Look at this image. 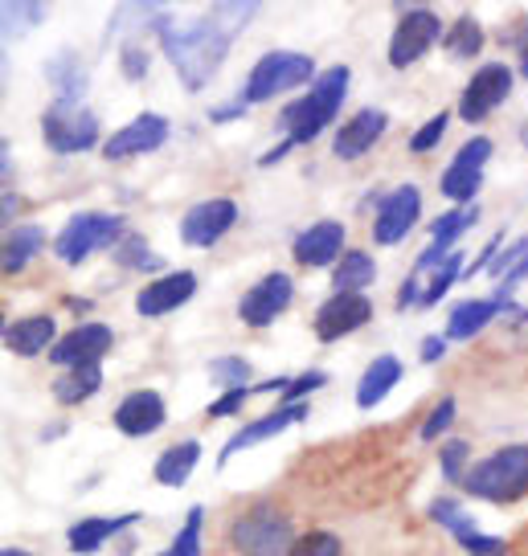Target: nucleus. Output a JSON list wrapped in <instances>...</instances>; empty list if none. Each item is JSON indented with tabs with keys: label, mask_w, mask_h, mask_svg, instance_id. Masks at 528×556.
Segmentation results:
<instances>
[{
	"label": "nucleus",
	"mask_w": 528,
	"mask_h": 556,
	"mask_svg": "<svg viewBox=\"0 0 528 556\" xmlns=\"http://www.w3.org/2000/svg\"><path fill=\"white\" fill-rule=\"evenodd\" d=\"M488 160H492V139L488 136L467 139L455 152V160L447 164V173H442V180H439L442 197L463 208L476 205L479 189H483V164H488Z\"/></svg>",
	"instance_id": "10"
},
{
	"label": "nucleus",
	"mask_w": 528,
	"mask_h": 556,
	"mask_svg": "<svg viewBox=\"0 0 528 556\" xmlns=\"http://www.w3.org/2000/svg\"><path fill=\"white\" fill-rule=\"evenodd\" d=\"M442 46H447V53L451 58H458V62H467V58H479V50H483V25H479L476 17H455L451 21V29L442 34Z\"/></svg>",
	"instance_id": "32"
},
{
	"label": "nucleus",
	"mask_w": 528,
	"mask_h": 556,
	"mask_svg": "<svg viewBox=\"0 0 528 556\" xmlns=\"http://www.w3.org/2000/svg\"><path fill=\"white\" fill-rule=\"evenodd\" d=\"M242 115H247V103H242V99H234V103H222V106H213V111H210V119H213V123L242 119Z\"/></svg>",
	"instance_id": "51"
},
{
	"label": "nucleus",
	"mask_w": 528,
	"mask_h": 556,
	"mask_svg": "<svg viewBox=\"0 0 528 556\" xmlns=\"http://www.w3.org/2000/svg\"><path fill=\"white\" fill-rule=\"evenodd\" d=\"M226 540L234 553L242 556H291L300 544V532L287 511L275 504H250L247 511H238L226 528Z\"/></svg>",
	"instance_id": "3"
},
{
	"label": "nucleus",
	"mask_w": 528,
	"mask_h": 556,
	"mask_svg": "<svg viewBox=\"0 0 528 556\" xmlns=\"http://www.w3.org/2000/svg\"><path fill=\"white\" fill-rule=\"evenodd\" d=\"M291 299H296L291 275L271 270V275H263L247 295L238 299V319H242L247 328H271V324L291 307Z\"/></svg>",
	"instance_id": "13"
},
{
	"label": "nucleus",
	"mask_w": 528,
	"mask_h": 556,
	"mask_svg": "<svg viewBox=\"0 0 528 556\" xmlns=\"http://www.w3.org/2000/svg\"><path fill=\"white\" fill-rule=\"evenodd\" d=\"M111 344H115V331L106 324H78L53 344L50 361L58 368H99Z\"/></svg>",
	"instance_id": "16"
},
{
	"label": "nucleus",
	"mask_w": 528,
	"mask_h": 556,
	"mask_svg": "<svg viewBox=\"0 0 528 556\" xmlns=\"http://www.w3.org/2000/svg\"><path fill=\"white\" fill-rule=\"evenodd\" d=\"M254 13H259V4H213V9H205L193 21H176L168 13L164 25L156 29V41L168 53L180 87L185 90L210 87L213 74L226 62L229 41L247 29Z\"/></svg>",
	"instance_id": "1"
},
{
	"label": "nucleus",
	"mask_w": 528,
	"mask_h": 556,
	"mask_svg": "<svg viewBox=\"0 0 528 556\" xmlns=\"http://www.w3.org/2000/svg\"><path fill=\"white\" fill-rule=\"evenodd\" d=\"M250 397H254V393H250V384H247V389H229V393H222V397L210 405V417H213V421H217V417H234Z\"/></svg>",
	"instance_id": "47"
},
{
	"label": "nucleus",
	"mask_w": 528,
	"mask_h": 556,
	"mask_svg": "<svg viewBox=\"0 0 528 556\" xmlns=\"http://www.w3.org/2000/svg\"><path fill=\"white\" fill-rule=\"evenodd\" d=\"M373 319V299L369 295H332L319 303L316 312V340L319 344H336L352 331H361Z\"/></svg>",
	"instance_id": "17"
},
{
	"label": "nucleus",
	"mask_w": 528,
	"mask_h": 556,
	"mask_svg": "<svg viewBox=\"0 0 528 556\" xmlns=\"http://www.w3.org/2000/svg\"><path fill=\"white\" fill-rule=\"evenodd\" d=\"M168 417V405L156 389H131L120 405H115V430L127 438H148L156 434Z\"/></svg>",
	"instance_id": "22"
},
{
	"label": "nucleus",
	"mask_w": 528,
	"mask_h": 556,
	"mask_svg": "<svg viewBox=\"0 0 528 556\" xmlns=\"http://www.w3.org/2000/svg\"><path fill=\"white\" fill-rule=\"evenodd\" d=\"M479 222V208L467 205V208H451V213H442V217H435V226H430V242H426V250L414 258V266H410V275L414 278H426L435 266H442V262L455 254L458 238L467 233V229Z\"/></svg>",
	"instance_id": "15"
},
{
	"label": "nucleus",
	"mask_w": 528,
	"mask_h": 556,
	"mask_svg": "<svg viewBox=\"0 0 528 556\" xmlns=\"http://www.w3.org/2000/svg\"><path fill=\"white\" fill-rule=\"evenodd\" d=\"M103 389V372L99 368H66L53 381V401L58 405H83L87 397H95Z\"/></svg>",
	"instance_id": "31"
},
{
	"label": "nucleus",
	"mask_w": 528,
	"mask_h": 556,
	"mask_svg": "<svg viewBox=\"0 0 528 556\" xmlns=\"http://www.w3.org/2000/svg\"><path fill=\"white\" fill-rule=\"evenodd\" d=\"M349 78H352L349 66H328L316 83L307 87V94H303V99H296V103L282 106V111H279L282 143L259 156V168H271V164H279L287 152H296V148L312 143L316 136H324V131L336 123V115H340L344 99H349Z\"/></svg>",
	"instance_id": "2"
},
{
	"label": "nucleus",
	"mask_w": 528,
	"mask_h": 556,
	"mask_svg": "<svg viewBox=\"0 0 528 556\" xmlns=\"http://www.w3.org/2000/svg\"><path fill=\"white\" fill-rule=\"evenodd\" d=\"M0 340L4 348L13 352V356H50L53 344L62 340L58 336V324H53V315H25V319H13V324H4L0 331Z\"/></svg>",
	"instance_id": "24"
},
{
	"label": "nucleus",
	"mask_w": 528,
	"mask_h": 556,
	"mask_svg": "<svg viewBox=\"0 0 528 556\" xmlns=\"http://www.w3.org/2000/svg\"><path fill=\"white\" fill-rule=\"evenodd\" d=\"M373 278H377V262L369 258V250H349L332 266V295H361L365 287H373Z\"/></svg>",
	"instance_id": "30"
},
{
	"label": "nucleus",
	"mask_w": 528,
	"mask_h": 556,
	"mask_svg": "<svg viewBox=\"0 0 528 556\" xmlns=\"http://www.w3.org/2000/svg\"><path fill=\"white\" fill-rule=\"evenodd\" d=\"M458 486H463L472 500H488V504H516V500H525L528 495V442L500 446V451H492L488 458H479Z\"/></svg>",
	"instance_id": "4"
},
{
	"label": "nucleus",
	"mask_w": 528,
	"mask_h": 556,
	"mask_svg": "<svg viewBox=\"0 0 528 556\" xmlns=\"http://www.w3.org/2000/svg\"><path fill=\"white\" fill-rule=\"evenodd\" d=\"M291 556H344V540L328 528H316V532H303Z\"/></svg>",
	"instance_id": "40"
},
{
	"label": "nucleus",
	"mask_w": 528,
	"mask_h": 556,
	"mask_svg": "<svg viewBox=\"0 0 528 556\" xmlns=\"http://www.w3.org/2000/svg\"><path fill=\"white\" fill-rule=\"evenodd\" d=\"M349 250H344V226L332 222V217H324V222H312V226L296 233V242H291V258L307 266V270H319V266H336V262L344 258Z\"/></svg>",
	"instance_id": "18"
},
{
	"label": "nucleus",
	"mask_w": 528,
	"mask_h": 556,
	"mask_svg": "<svg viewBox=\"0 0 528 556\" xmlns=\"http://www.w3.org/2000/svg\"><path fill=\"white\" fill-rule=\"evenodd\" d=\"M520 282H528V254H525V262H520V266H516V270H512V275L504 278L500 287H495V299H500V303H508L512 287H520Z\"/></svg>",
	"instance_id": "50"
},
{
	"label": "nucleus",
	"mask_w": 528,
	"mask_h": 556,
	"mask_svg": "<svg viewBox=\"0 0 528 556\" xmlns=\"http://www.w3.org/2000/svg\"><path fill=\"white\" fill-rule=\"evenodd\" d=\"M66 307H71L74 315H87L90 307H95V303H90V299H83V295H78V299L71 295V299H66Z\"/></svg>",
	"instance_id": "53"
},
{
	"label": "nucleus",
	"mask_w": 528,
	"mask_h": 556,
	"mask_svg": "<svg viewBox=\"0 0 528 556\" xmlns=\"http://www.w3.org/2000/svg\"><path fill=\"white\" fill-rule=\"evenodd\" d=\"M234 226H238V201L210 197V201H197V205L180 217V242L193 245V250H210V245L222 242Z\"/></svg>",
	"instance_id": "12"
},
{
	"label": "nucleus",
	"mask_w": 528,
	"mask_h": 556,
	"mask_svg": "<svg viewBox=\"0 0 528 556\" xmlns=\"http://www.w3.org/2000/svg\"><path fill=\"white\" fill-rule=\"evenodd\" d=\"M423 217V192L418 185H398L381 197V205L373 208V242L377 245H398L410 238V229Z\"/></svg>",
	"instance_id": "11"
},
{
	"label": "nucleus",
	"mask_w": 528,
	"mask_h": 556,
	"mask_svg": "<svg viewBox=\"0 0 528 556\" xmlns=\"http://www.w3.org/2000/svg\"><path fill=\"white\" fill-rule=\"evenodd\" d=\"M442 17L430 9V4H410L402 9V17L393 25V37H389V66L393 70H410L414 62H423L426 53L442 41Z\"/></svg>",
	"instance_id": "8"
},
{
	"label": "nucleus",
	"mask_w": 528,
	"mask_h": 556,
	"mask_svg": "<svg viewBox=\"0 0 528 556\" xmlns=\"http://www.w3.org/2000/svg\"><path fill=\"white\" fill-rule=\"evenodd\" d=\"M46 78H50L58 103H83V94H87V87H90L87 70L74 58V50L53 53L50 62H46Z\"/></svg>",
	"instance_id": "28"
},
{
	"label": "nucleus",
	"mask_w": 528,
	"mask_h": 556,
	"mask_svg": "<svg viewBox=\"0 0 528 556\" xmlns=\"http://www.w3.org/2000/svg\"><path fill=\"white\" fill-rule=\"evenodd\" d=\"M328 384V377L319 372V368H312V372H300V377H291V384L282 389L279 405H307V393H316V389H324Z\"/></svg>",
	"instance_id": "44"
},
{
	"label": "nucleus",
	"mask_w": 528,
	"mask_h": 556,
	"mask_svg": "<svg viewBox=\"0 0 528 556\" xmlns=\"http://www.w3.org/2000/svg\"><path fill=\"white\" fill-rule=\"evenodd\" d=\"M173 136V123L156 115V111H140L136 119L120 127L115 136H106L103 156L106 160H131V156H148V152H160Z\"/></svg>",
	"instance_id": "14"
},
{
	"label": "nucleus",
	"mask_w": 528,
	"mask_h": 556,
	"mask_svg": "<svg viewBox=\"0 0 528 556\" xmlns=\"http://www.w3.org/2000/svg\"><path fill=\"white\" fill-rule=\"evenodd\" d=\"M439 467H442V479H447V483H463V479H467V470H472V442H467V438H451V442H442Z\"/></svg>",
	"instance_id": "38"
},
{
	"label": "nucleus",
	"mask_w": 528,
	"mask_h": 556,
	"mask_svg": "<svg viewBox=\"0 0 528 556\" xmlns=\"http://www.w3.org/2000/svg\"><path fill=\"white\" fill-rule=\"evenodd\" d=\"M210 381L222 384V389H247L250 384V361H242V356H217V361H210Z\"/></svg>",
	"instance_id": "39"
},
{
	"label": "nucleus",
	"mask_w": 528,
	"mask_h": 556,
	"mask_svg": "<svg viewBox=\"0 0 528 556\" xmlns=\"http://www.w3.org/2000/svg\"><path fill=\"white\" fill-rule=\"evenodd\" d=\"M41 21H46V4H25V0L4 4V41H17L34 25H41Z\"/></svg>",
	"instance_id": "37"
},
{
	"label": "nucleus",
	"mask_w": 528,
	"mask_h": 556,
	"mask_svg": "<svg viewBox=\"0 0 528 556\" xmlns=\"http://www.w3.org/2000/svg\"><path fill=\"white\" fill-rule=\"evenodd\" d=\"M205 507H189V516L180 523V532L173 536V544L156 556H205Z\"/></svg>",
	"instance_id": "36"
},
{
	"label": "nucleus",
	"mask_w": 528,
	"mask_h": 556,
	"mask_svg": "<svg viewBox=\"0 0 528 556\" xmlns=\"http://www.w3.org/2000/svg\"><path fill=\"white\" fill-rule=\"evenodd\" d=\"M458 548H467L472 556H508V540L483 536V532H472L467 540H458Z\"/></svg>",
	"instance_id": "46"
},
{
	"label": "nucleus",
	"mask_w": 528,
	"mask_h": 556,
	"mask_svg": "<svg viewBox=\"0 0 528 556\" xmlns=\"http://www.w3.org/2000/svg\"><path fill=\"white\" fill-rule=\"evenodd\" d=\"M124 242V217L120 213H74L53 238V254L66 266H83L95 250H115Z\"/></svg>",
	"instance_id": "7"
},
{
	"label": "nucleus",
	"mask_w": 528,
	"mask_h": 556,
	"mask_svg": "<svg viewBox=\"0 0 528 556\" xmlns=\"http://www.w3.org/2000/svg\"><path fill=\"white\" fill-rule=\"evenodd\" d=\"M319 74H316V62L307 58V53H296V50H271L263 53L254 66H250L247 83H242V103H271V99H279L287 90L296 87H312Z\"/></svg>",
	"instance_id": "5"
},
{
	"label": "nucleus",
	"mask_w": 528,
	"mask_h": 556,
	"mask_svg": "<svg viewBox=\"0 0 528 556\" xmlns=\"http://www.w3.org/2000/svg\"><path fill=\"white\" fill-rule=\"evenodd\" d=\"M525 254H528V233H525V238H516V242H508L500 254H495V262L488 266V275L495 278V287H500V282H504V278H508L512 270L525 262Z\"/></svg>",
	"instance_id": "43"
},
{
	"label": "nucleus",
	"mask_w": 528,
	"mask_h": 556,
	"mask_svg": "<svg viewBox=\"0 0 528 556\" xmlns=\"http://www.w3.org/2000/svg\"><path fill=\"white\" fill-rule=\"evenodd\" d=\"M296 421H307V405H275L271 414H263L259 421L242 426L234 438H226V446H222V454H217V467H226L234 454L250 451V446H259V442H271V438L282 434V430L296 426Z\"/></svg>",
	"instance_id": "21"
},
{
	"label": "nucleus",
	"mask_w": 528,
	"mask_h": 556,
	"mask_svg": "<svg viewBox=\"0 0 528 556\" xmlns=\"http://www.w3.org/2000/svg\"><path fill=\"white\" fill-rule=\"evenodd\" d=\"M111 258H115V266H124V270H140V275H148V270H164V258L148 245L143 233H124V242L111 250Z\"/></svg>",
	"instance_id": "33"
},
{
	"label": "nucleus",
	"mask_w": 528,
	"mask_h": 556,
	"mask_svg": "<svg viewBox=\"0 0 528 556\" xmlns=\"http://www.w3.org/2000/svg\"><path fill=\"white\" fill-rule=\"evenodd\" d=\"M504 37L516 41V53H520V78H528V17H516L512 21V29H504Z\"/></svg>",
	"instance_id": "48"
},
{
	"label": "nucleus",
	"mask_w": 528,
	"mask_h": 556,
	"mask_svg": "<svg viewBox=\"0 0 528 556\" xmlns=\"http://www.w3.org/2000/svg\"><path fill=\"white\" fill-rule=\"evenodd\" d=\"M405 365L398 361V356H377V361H369V368L361 372V381H356V405L361 409H373V405H381V401L393 393V384L402 381Z\"/></svg>",
	"instance_id": "26"
},
{
	"label": "nucleus",
	"mask_w": 528,
	"mask_h": 556,
	"mask_svg": "<svg viewBox=\"0 0 528 556\" xmlns=\"http://www.w3.org/2000/svg\"><path fill=\"white\" fill-rule=\"evenodd\" d=\"M426 516L439 523V528H447L455 540H467L472 532H479L476 520H472V516L463 511V504H458V500H451V495H435V500H430V507H426Z\"/></svg>",
	"instance_id": "35"
},
{
	"label": "nucleus",
	"mask_w": 528,
	"mask_h": 556,
	"mask_svg": "<svg viewBox=\"0 0 528 556\" xmlns=\"http://www.w3.org/2000/svg\"><path fill=\"white\" fill-rule=\"evenodd\" d=\"M143 520V511H127V516H87V520L71 523V532H66V548L78 556H90L99 553L103 544L127 532V528H136Z\"/></svg>",
	"instance_id": "23"
},
{
	"label": "nucleus",
	"mask_w": 528,
	"mask_h": 556,
	"mask_svg": "<svg viewBox=\"0 0 528 556\" xmlns=\"http://www.w3.org/2000/svg\"><path fill=\"white\" fill-rule=\"evenodd\" d=\"M0 556H34V553H25V548H4Z\"/></svg>",
	"instance_id": "54"
},
{
	"label": "nucleus",
	"mask_w": 528,
	"mask_h": 556,
	"mask_svg": "<svg viewBox=\"0 0 528 556\" xmlns=\"http://www.w3.org/2000/svg\"><path fill=\"white\" fill-rule=\"evenodd\" d=\"M447 344H451L447 336H426L423 352H418V356H423V365H439L442 356H447Z\"/></svg>",
	"instance_id": "49"
},
{
	"label": "nucleus",
	"mask_w": 528,
	"mask_h": 556,
	"mask_svg": "<svg viewBox=\"0 0 528 556\" xmlns=\"http://www.w3.org/2000/svg\"><path fill=\"white\" fill-rule=\"evenodd\" d=\"M193 295H197L193 270H168V275L152 278L148 287H140L136 312H140L143 319H160V315H173L176 307H185Z\"/></svg>",
	"instance_id": "20"
},
{
	"label": "nucleus",
	"mask_w": 528,
	"mask_h": 556,
	"mask_svg": "<svg viewBox=\"0 0 528 556\" xmlns=\"http://www.w3.org/2000/svg\"><path fill=\"white\" fill-rule=\"evenodd\" d=\"M46 242H50L46 229L34 226V222H29V226H13L9 233H4V258H0V270H4V275H21V270L46 250Z\"/></svg>",
	"instance_id": "29"
},
{
	"label": "nucleus",
	"mask_w": 528,
	"mask_h": 556,
	"mask_svg": "<svg viewBox=\"0 0 528 556\" xmlns=\"http://www.w3.org/2000/svg\"><path fill=\"white\" fill-rule=\"evenodd\" d=\"M120 62H124L127 83H140L143 74H148V50H143V41H124L120 46Z\"/></svg>",
	"instance_id": "45"
},
{
	"label": "nucleus",
	"mask_w": 528,
	"mask_h": 556,
	"mask_svg": "<svg viewBox=\"0 0 528 556\" xmlns=\"http://www.w3.org/2000/svg\"><path fill=\"white\" fill-rule=\"evenodd\" d=\"M447 123H451V115H447V111H435V115H430V119L410 136V152H414V156L435 152V148H439V139L447 136Z\"/></svg>",
	"instance_id": "41"
},
{
	"label": "nucleus",
	"mask_w": 528,
	"mask_h": 556,
	"mask_svg": "<svg viewBox=\"0 0 528 556\" xmlns=\"http://www.w3.org/2000/svg\"><path fill=\"white\" fill-rule=\"evenodd\" d=\"M495 315H504V303H500V299H463V303L451 307V319H447V340H455V344L476 340L479 331L488 328Z\"/></svg>",
	"instance_id": "25"
},
{
	"label": "nucleus",
	"mask_w": 528,
	"mask_h": 556,
	"mask_svg": "<svg viewBox=\"0 0 528 556\" xmlns=\"http://www.w3.org/2000/svg\"><path fill=\"white\" fill-rule=\"evenodd\" d=\"M463 270H467V262H463V254H458V250L442 262V266H435V270L423 278V303H418V312H423V307H435V303H442V299H447V291L455 287L458 278H467Z\"/></svg>",
	"instance_id": "34"
},
{
	"label": "nucleus",
	"mask_w": 528,
	"mask_h": 556,
	"mask_svg": "<svg viewBox=\"0 0 528 556\" xmlns=\"http://www.w3.org/2000/svg\"><path fill=\"white\" fill-rule=\"evenodd\" d=\"M197 463H201V438H180V442H173L168 451L156 458V467H152V479H156L160 486H185L189 483V475L197 470Z\"/></svg>",
	"instance_id": "27"
},
{
	"label": "nucleus",
	"mask_w": 528,
	"mask_h": 556,
	"mask_svg": "<svg viewBox=\"0 0 528 556\" xmlns=\"http://www.w3.org/2000/svg\"><path fill=\"white\" fill-rule=\"evenodd\" d=\"M512 87H516V70L508 62H483V66L467 78V87L458 94V115L467 123H483L500 103H508Z\"/></svg>",
	"instance_id": "9"
},
{
	"label": "nucleus",
	"mask_w": 528,
	"mask_h": 556,
	"mask_svg": "<svg viewBox=\"0 0 528 556\" xmlns=\"http://www.w3.org/2000/svg\"><path fill=\"white\" fill-rule=\"evenodd\" d=\"M17 208H21L17 192H4V233H9V222L17 217Z\"/></svg>",
	"instance_id": "52"
},
{
	"label": "nucleus",
	"mask_w": 528,
	"mask_h": 556,
	"mask_svg": "<svg viewBox=\"0 0 528 556\" xmlns=\"http://www.w3.org/2000/svg\"><path fill=\"white\" fill-rule=\"evenodd\" d=\"M520 143H525V148H528V119L520 123Z\"/></svg>",
	"instance_id": "55"
},
{
	"label": "nucleus",
	"mask_w": 528,
	"mask_h": 556,
	"mask_svg": "<svg viewBox=\"0 0 528 556\" xmlns=\"http://www.w3.org/2000/svg\"><path fill=\"white\" fill-rule=\"evenodd\" d=\"M455 414H458V401L455 397H442L435 409H430V417L423 421V430H418V438L423 442H435V438H442L451 426H455Z\"/></svg>",
	"instance_id": "42"
},
{
	"label": "nucleus",
	"mask_w": 528,
	"mask_h": 556,
	"mask_svg": "<svg viewBox=\"0 0 528 556\" xmlns=\"http://www.w3.org/2000/svg\"><path fill=\"white\" fill-rule=\"evenodd\" d=\"M41 139H46V148L58 152V156H83V152L103 148V127H99V115L90 106L58 103L53 99L41 111Z\"/></svg>",
	"instance_id": "6"
},
{
	"label": "nucleus",
	"mask_w": 528,
	"mask_h": 556,
	"mask_svg": "<svg viewBox=\"0 0 528 556\" xmlns=\"http://www.w3.org/2000/svg\"><path fill=\"white\" fill-rule=\"evenodd\" d=\"M389 127V115L381 106H365V111H356L352 119H344L336 127L332 136V156L336 160H361L369 156L373 148H377V139L386 136Z\"/></svg>",
	"instance_id": "19"
}]
</instances>
